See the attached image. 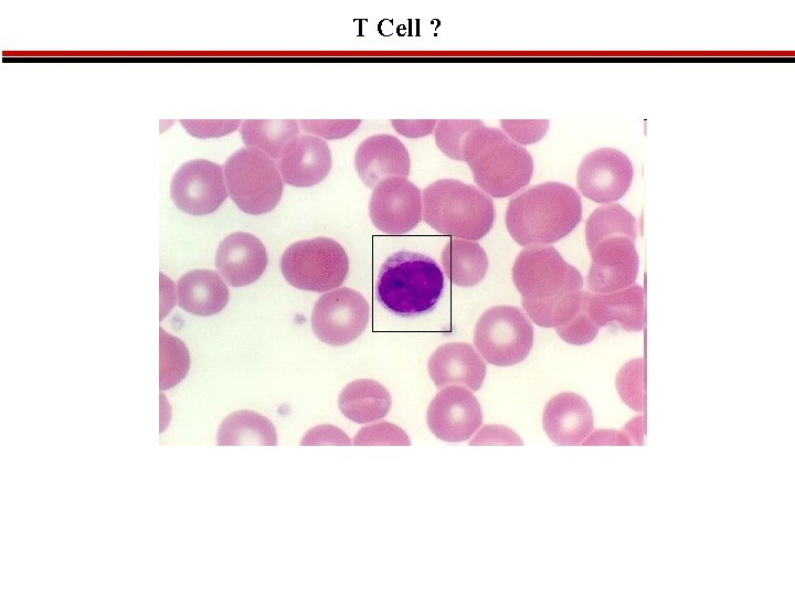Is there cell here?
<instances>
[{
  "label": "cell",
  "mask_w": 795,
  "mask_h": 596,
  "mask_svg": "<svg viewBox=\"0 0 795 596\" xmlns=\"http://www.w3.org/2000/svg\"><path fill=\"white\" fill-rule=\"evenodd\" d=\"M582 219L580 194L561 182L533 185L509 201L507 230L519 245L543 246L570 234Z\"/></svg>",
  "instance_id": "cell-1"
},
{
  "label": "cell",
  "mask_w": 795,
  "mask_h": 596,
  "mask_svg": "<svg viewBox=\"0 0 795 596\" xmlns=\"http://www.w3.org/2000/svg\"><path fill=\"white\" fill-rule=\"evenodd\" d=\"M444 290V275L431 257L399 251L382 264L375 284V297L389 312L413 318L431 312Z\"/></svg>",
  "instance_id": "cell-2"
},
{
  "label": "cell",
  "mask_w": 795,
  "mask_h": 596,
  "mask_svg": "<svg viewBox=\"0 0 795 596\" xmlns=\"http://www.w3.org/2000/svg\"><path fill=\"white\" fill-rule=\"evenodd\" d=\"M463 160L477 185L492 198H506L526 187L533 173L531 155L502 130L481 125L463 145Z\"/></svg>",
  "instance_id": "cell-3"
},
{
  "label": "cell",
  "mask_w": 795,
  "mask_h": 596,
  "mask_svg": "<svg viewBox=\"0 0 795 596\" xmlns=\"http://www.w3.org/2000/svg\"><path fill=\"white\" fill-rule=\"evenodd\" d=\"M423 219L441 234L468 241L484 237L495 222V205L479 188L456 179H439L422 195Z\"/></svg>",
  "instance_id": "cell-4"
},
{
  "label": "cell",
  "mask_w": 795,
  "mask_h": 596,
  "mask_svg": "<svg viewBox=\"0 0 795 596\" xmlns=\"http://www.w3.org/2000/svg\"><path fill=\"white\" fill-rule=\"evenodd\" d=\"M224 179L236 206L252 215L274 210L280 201L284 180L276 162L256 148H242L224 163Z\"/></svg>",
  "instance_id": "cell-5"
},
{
  "label": "cell",
  "mask_w": 795,
  "mask_h": 596,
  "mask_svg": "<svg viewBox=\"0 0 795 596\" xmlns=\"http://www.w3.org/2000/svg\"><path fill=\"white\" fill-rule=\"evenodd\" d=\"M280 270L292 286L324 292L344 281L349 259L343 247L335 240L315 237L289 245L280 257Z\"/></svg>",
  "instance_id": "cell-6"
},
{
  "label": "cell",
  "mask_w": 795,
  "mask_h": 596,
  "mask_svg": "<svg viewBox=\"0 0 795 596\" xmlns=\"http://www.w3.org/2000/svg\"><path fill=\"white\" fill-rule=\"evenodd\" d=\"M512 280L522 299L528 301L555 299L583 286L580 272L552 246L522 249L512 267Z\"/></svg>",
  "instance_id": "cell-7"
},
{
  "label": "cell",
  "mask_w": 795,
  "mask_h": 596,
  "mask_svg": "<svg viewBox=\"0 0 795 596\" xmlns=\"http://www.w3.org/2000/svg\"><path fill=\"white\" fill-rule=\"evenodd\" d=\"M474 344L490 364L508 366L523 361L533 344V328L515 306H495L478 319Z\"/></svg>",
  "instance_id": "cell-8"
},
{
  "label": "cell",
  "mask_w": 795,
  "mask_h": 596,
  "mask_svg": "<svg viewBox=\"0 0 795 596\" xmlns=\"http://www.w3.org/2000/svg\"><path fill=\"white\" fill-rule=\"evenodd\" d=\"M370 307L358 291L343 287L324 294L311 312L315 336L330 345H344L362 334Z\"/></svg>",
  "instance_id": "cell-9"
},
{
  "label": "cell",
  "mask_w": 795,
  "mask_h": 596,
  "mask_svg": "<svg viewBox=\"0 0 795 596\" xmlns=\"http://www.w3.org/2000/svg\"><path fill=\"white\" fill-rule=\"evenodd\" d=\"M170 196L184 213L205 215L214 212L227 196L223 169L205 159L183 163L172 177Z\"/></svg>",
  "instance_id": "cell-10"
},
{
  "label": "cell",
  "mask_w": 795,
  "mask_h": 596,
  "mask_svg": "<svg viewBox=\"0 0 795 596\" xmlns=\"http://www.w3.org/2000/svg\"><path fill=\"white\" fill-rule=\"evenodd\" d=\"M369 215L379 231L405 234L423 219L422 192L405 177L386 178L373 189Z\"/></svg>",
  "instance_id": "cell-11"
},
{
  "label": "cell",
  "mask_w": 795,
  "mask_h": 596,
  "mask_svg": "<svg viewBox=\"0 0 795 596\" xmlns=\"http://www.w3.org/2000/svg\"><path fill=\"white\" fill-rule=\"evenodd\" d=\"M633 174V164L624 152L614 148H600L582 160L576 184L585 198L610 204L625 195Z\"/></svg>",
  "instance_id": "cell-12"
},
{
  "label": "cell",
  "mask_w": 795,
  "mask_h": 596,
  "mask_svg": "<svg viewBox=\"0 0 795 596\" xmlns=\"http://www.w3.org/2000/svg\"><path fill=\"white\" fill-rule=\"evenodd\" d=\"M426 422L439 439L459 443L483 424V412L477 398L468 389L451 385L443 387L428 405Z\"/></svg>",
  "instance_id": "cell-13"
},
{
  "label": "cell",
  "mask_w": 795,
  "mask_h": 596,
  "mask_svg": "<svg viewBox=\"0 0 795 596\" xmlns=\"http://www.w3.org/2000/svg\"><path fill=\"white\" fill-rule=\"evenodd\" d=\"M589 251L591 266L586 281L593 292L610 294L635 283L639 268L635 241L627 236H612Z\"/></svg>",
  "instance_id": "cell-14"
},
{
  "label": "cell",
  "mask_w": 795,
  "mask_h": 596,
  "mask_svg": "<svg viewBox=\"0 0 795 596\" xmlns=\"http://www.w3.org/2000/svg\"><path fill=\"white\" fill-rule=\"evenodd\" d=\"M215 266L230 286H247L263 275L267 266V252L255 235L234 232L219 244Z\"/></svg>",
  "instance_id": "cell-15"
},
{
  "label": "cell",
  "mask_w": 795,
  "mask_h": 596,
  "mask_svg": "<svg viewBox=\"0 0 795 596\" xmlns=\"http://www.w3.org/2000/svg\"><path fill=\"white\" fill-rule=\"evenodd\" d=\"M283 180L294 187L306 188L321 182L331 169V152L327 142L312 135H298L277 159Z\"/></svg>",
  "instance_id": "cell-16"
},
{
  "label": "cell",
  "mask_w": 795,
  "mask_h": 596,
  "mask_svg": "<svg viewBox=\"0 0 795 596\" xmlns=\"http://www.w3.org/2000/svg\"><path fill=\"white\" fill-rule=\"evenodd\" d=\"M354 167L362 182L371 188L390 177H407L410 155L404 143L388 134L363 140L354 155Z\"/></svg>",
  "instance_id": "cell-17"
},
{
  "label": "cell",
  "mask_w": 795,
  "mask_h": 596,
  "mask_svg": "<svg viewBox=\"0 0 795 596\" xmlns=\"http://www.w3.org/2000/svg\"><path fill=\"white\" fill-rule=\"evenodd\" d=\"M428 374L437 389L463 385L471 392L480 389L486 364L479 353L466 342L439 345L427 362Z\"/></svg>",
  "instance_id": "cell-18"
},
{
  "label": "cell",
  "mask_w": 795,
  "mask_h": 596,
  "mask_svg": "<svg viewBox=\"0 0 795 596\" xmlns=\"http://www.w3.org/2000/svg\"><path fill=\"white\" fill-rule=\"evenodd\" d=\"M542 425L554 444L576 446L582 444L593 430V412L581 395L562 392L547 403Z\"/></svg>",
  "instance_id": "cell-19"
},
{
  "label": "cell",
  "mask_w": 795,
  "mask_h": 596,
  "mask_svg": "<svg viewBox=\"0 0 795 596\" xmlns=\"http://www.w3.org/2000/svg\"><path fill=\"white\" fill-rule=\"evenodd\" d=\"M589 312L598 327L616 324L625 331H640L645 324V295L639 285L610 294L592 295Z\"/></svg>",
  "instance_id": "cell-20"
},
{
  "label": "cell",
  "mask_w": 795,
  "mask_h": 596,
  "mask_svg": "<svg viewBox=\"0 0 795 596\" xmlns=\"http://www.w3.org/2000/svg\"><path fill=\"white\" fill-rule=\"evenodd\" d=\"M177 292L179 306L194 316L215 315L229 301L227 286L218 273L210 269H194L182 275Z\"/></svg>",
  "instance_id": "cell-21"
},
{
  "label": "cell",
  "mask_w": 795,
  "mask_h": 596,
  "mask_svg": "<svg viewBox=\"0 0 795 596\" xmlns=\"http://www.w3.org/2000/svg\"><path fill=\"white\" fill-rule=\"evenodd\" d=\"M391 394L380 382L359 379L347 384L339 394L338 406L352 422L365 424L386 416L391 408Z\"/></svg>",
  "instance_id": "cell-22"
},
{
  "label": "cell",
  "mask_w": 795,
  "mask_h": 596,
  "mask_svg": "<svg viewBox=\"0 0 795 596\" xmlns=\"http://www.w3.org/2000/svg\"><path fill=\"white\" fill-rule=\"evenodd\" d=\"M441 259L448 279L460 287L477 285L488 270L486 252L478 243L468 240L448 241Z\"/></svg>",
  "instance_id": "cell-23"
},
{
  "label": "cell",
  "mask_w": 795,
  "mask_h": 596,
  "mask_svg": "<svg viewBox=\"0 0 795 596\" xmlns=\"http://www.w3.org/2000/svg\"><path fill=\"white\" fill-rule=\"evenodd\" d=\"M216 444L276 446L277 434L274 424L267 417L254 411L240 409L222 421L216 434Z\"/></svg>",
  "instance_id": "cell-24"
},
{
  "label": "cell",
  "mask_w": 795,
  "mask_h": 596,
  "mask_svg": "<svg viewBox=\"0 0 795 596\" xmlns=\"http://www.w3.org/2000/svg\"><path fill=\"white\" fill-rule=\"evenodd\" d=\"M243 142L256 148L272 159H278L286 146L299 134V125L293 119H247L241 125Z\"/></svg>",
  "instance_id": "cell-25"
},
{
  "label": "cell",
  "mask_w": 795,
  "mask_h": 596,
  "mask_svg": "<svg viewBox=\"0 0 795 596\" xmlns=\"http://www.w3.org/2000/svg\"><path fill=\"white\" fill-rule=\"evenodd\" d=\"M638 225L635 216L624 206L610 203L597 207L585 224V238L589 249L600 241L612 236H627L636 240Z\"/></svg>",
  "instance_id": "cell-26"
},
{
  "label": "cell",
  "mask_w": 795,
  "mask_h": 596,
  "mask_svg": "<svg viewBox=\"0 0 795 596\" xmlns=\"http://www.w3.org/2000/svg\"><path fill=\"white\" fill-rule=\"evenodd\" d=\"M592 294L573 291L545 301L522 299V307L534 323L545 328H556L570 321L585 305Z\"/></svg>",
  "instance_id": "cell-27"
},
{
  "label": "cell",
  "mask_w": 795,
  "mask_h": 596,
  "mask_svg": "<svg viewBox=\"0 0 795 596\" xmlns=\"http://www.w3.org/2000/svg\"><path fill=\"white\" fill-rule=\"evenodd\" d=\"M190 355L186 344L160 329V389L168 390L186 377Z\"/></svg>",
  "instance_id": "cell-28"
},
{
  "label": "cell",
  "mask_w": 795,
  "mask_h": 596,
  "mask_svg": "<svg viewBox=\"0 0 795 596\" xmlns=\"http://www.w3.org/2000/svg\"><path fill=\"white\" fill-rule=\"evenodd\" d=\"M484 125L481 120H447L436 123L434 129L435 142L438 149L448 158L463 160V145L467 136L477 127Z\"/></svg>",
  "instance_id": "cell-29"
},
{
  "label": "cell",
  "mask_w": 795,
  "mask_h": 596,
  "mask_svg": "<svg viewBox=\"0 0 795 596\" xmlns=\"http://www.w3.org/2000/svg\"><path fill=\"white\" fill-rule=\"evenodd\" d=\"M644 360L635 359L619 370L616 376V390L623 402L632 409L642 413L645 405Z\"/></svg>",
  "instance_id": "cell-30"
},
{
  "label": "cell",
  "mask_w": 795,
  "mask_h": 596,
  "mask_svg": "<svg viewBox=\"0 0 795 596\" xmlns=\"http://www.w3.org/2000/svg\"><path fill=\"white\" fill-rule=\"evenodd\" d=\"M356 446H410L407 434L398 425L380 422L362 427L353 437Z\"/></svg>",
  "instance_id": "cell-31"
},
{
  "label": "cell",
  "mask_w": 795,
  "mask_h": 596,
  "mask_svg": "<svg viewBox=\"0 0 795 596\" xmlns=\"http://www.w3.org/2000/svg\"><path fill=\"white\" fill-rule=\"evenodd\" d=\"M591 297L570 321L554 328L563 341L570 344L581 345L592 342L596 337L600 327L593 321L589 312Z\"/></svg>",
  "instance_id": "cell-32"
},
{
  "label": "cell",
  "mask_w": 795,
  "mask_h": 596,
  "mask_svg": "<svg viewBox=\"0 0 795 596\" xmlns=\"http://www.w3.org/2000/svg\"><path fill=\"white\" fill-rule=\"evenodd\" d=\"M360 119L339 120H300L301 129L312 136L325 139H340L352 134L360 125Z\"/></svg>",
  "instance_id": "cell-33"
},
{
  "label": "cell",
  "mask_w": 795,
  "mask_h": 596,
  "mask_svg": "<svg viewBox=\"0 0 795 596\" xmlns=\"http://www.w3.org/2000/svg\"><path fill=\"white\" fill-rule=\"evenodd\" d=\"M505 134L518 145L539 141L548 131L549 120H500Z\"/></svg>",
  "instance_id": "cell-34"
},
{
  "label": "cell",
  "mask_w": 795,
  "mask_h": 596,
  "mask_svg": "<svg viewBox=\"0 0 795 596\" xmlns=\"http://www.w3.org/2000/svg\"><path fill=\"white\" fill-rule=\"evenodd\" d=\"M183 128L197 138H215L234 131L241 120H180Z\"/></svg>",
  "instance_id": "cell-35"
},
{
  "label": "cell",
  "mask_w": 795,
  "mask_h": 596,
  "mask_svg": "<svg viewBox=\"0 0 795 596\" xmlns=\"http://www.w3.org/2000/svg\"><path fill=\"white\" fill-rule=\"evenodd\" d=\"M351 439L338 426L324 424L309 429L301 438V446H350Z\"/></svg>",
  "instance_id": "cell-36"
},
{
  "label": "cell",
  "mask_w": 795,
  "mask_h": 596,
  "mask_svg": "<svg viewBox=\"0 0 795 596\" xmlns=\"http://www.w3.org/2000/svg\"><path fill=\"white\" fill-rule=\"evenodd\" d=\"M470 445H522L521 438L510 428L501 425L483 427L470 440Z\"/></svg>",
  "instance_id": "cell-37"
},
{
  "label": "cell",
  "mask_w": 795,
  "mask_h": 596,
  "mask_svg": "<svg viewBox=\"0 0 795 596\" xmlns=\"http://www.w3.org/2000/svg\"><path fill=\"white\" fill-rule=\"evenodd\" d=\"M391 124L396 132L407 138H420L430 135L436 126L435 119L402 120L392 119Z\"/></svg>",
  "instance_id": "cell-38"
},
{
  "label": "cell",
  "mask_w": 795,
  "mask_h": 596,
  "mask_svg": "<svg viewBox=\"0 0 795 596\" xmlns=\"http://www.w3.org/2000/svg\"><path fill=\"white\" fill-rule=\"evenodd\" d=\"M583 445H630L629 439L623 432L617 430H596L590 437H586Z\"/></svg>",
  "instance_id": "cell-39"
},
{
  "label": "cell",
  "mask_w": 795,
  "mask_h": 596,
  "mask_svg": "<svg viewBox=\"0 0 795 596\" xmlns=\"http://www.w3.org/2000/svg\"><path fill=\"white\" fill-rule=\"evenodd\" d=\"M623 433L629 439L630 445L644 444V418L637 416L632 418L623 428Z\"/></svg>",
  "instance_id": "cell-40"
}]
</instances>
